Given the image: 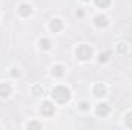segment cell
<instances>
[{
  "label": "cell",
  "instance_id": "cell-1",
  "mask_svg": "<svg viewBox=\"0 0 132 130\" xmlns=\"http://www.w3.org/2000/svg\"><path fill=\"white\" fill-rule=\"evenodd\" d=\"M52 98L57 103H66L69 99V90L66 89L65 86H59V87L52 89Z\"/></svg>",
  "mask_w": 132,
  "mask_h": 130
},
{
  "label": "cell",
  "instance_id": "cell-2",
  "mask_svg": "<svg viewBox=\"0 0 132 130\" xmlns=\"http://www.w3.org/2000/svg\"><path fill=\"white\" fill-rule=\"evenodd\" d=\"M91 55H92V49L86 44H81L77 49V57L81 58V60H88V58H91Z\"/></svg>",
  "mask_w": 132,
  "mask_h": 130
},
{
  "label": "cell",
  "instance_id": "cell-3",
  "mask_svg": "<svg viewBox=\"0 0 132 130\" xmlns=\"http://www.w3.org/2000/svg\"><path fill=\"white\" fill-rule=\"evenodd\" d=\"M108 113H109V107H108V104L100 103L98 106H97V115H98V116H106Z\"/></svg>",
  "mask_w": 132,
  "mask_h": 130
},
{
  "label": "cell",
  "instance_id": "cell-4",
  "mask_svg": "<svg viewBox=\"0 0 132 130\" xmlns=\"http://www.w3.org/2000/svg\"><path fill=\"white\" fill-rule=\"evenodd\" d=\"M42 113L46 115V116L52 115V113H54V106H52L51 103H45V104L42 106Z\"/></svg>",
  "mask_w": 132,
  "mask_h": 130
},
{
  "label": "cell",
  "instance_id": "cell-5",
  "mask_svg": "<svg viewBox=\"0 0 132 130\" xmlns=\"http://www.w3.org/2000/svg\"><path fill=\"white\" fill-rule=\"evenodd\" d=\"M51 29H52L54 32H57V31L62 29V22H60V18H54V20L51 22Z\"/></svg>",
  "mask_w": 132,
  "mask_h": 130
},
{
  "label": "cell",
  "instance_id": "cell-6",
  "mask_svg": "<svg viewBox=\"0 0 132 130\" xmlns=\"http://www.w3.org/2000/svg\"><path fill=\"white\" fill-rule=\"evenodd\" d=\"M31 11H32V9H31V6H29V5H22V6L19 8V12H20L22 15H25V17H26V15H29V14H31Z\"/></svg>",
  "mask_w": 132,
  "mask_h": 130
},
{
  "label": "cell",
  "instance_id": "cell-7",
  "mask_svg": "<svg viewBox=\"0 0 132 130\" xmlns=\"http://www.w3.org/2000/svg\"><path fill=\"white\" fill-rule=\"evenodd\" d=\"M9 92H11V87L8 86V84H0V97H8L9 95Z\"/></svg>",
  "mask_w": 132,
  "mask_h": 130
},
{
  "label": "cell",
  "instance_id": "cell-8",
  "mask_svg": "<svg viewBox=\"0 0 132 130\" xmlns=\"http://www.w3.org/2000/svg\"><path fill=\"white\" fill-rule=\"evenodd\" d=\"M95 25L97 26H106L108 25V18L104 15H97L95 17Z\"/></svg>",
  "mask_w": 132,
  "mask_h": 130
},
{
  "label": "cell",
  "instance_id": "cell-9",
  "mask_svg": "<svg viewBox=\"0 0 132 130\" xmlns=\"http://www.w3.org/2000/svg\"><path fill=\"white\" fill-rule=\"evenodd\" d=\"M95 95L97 97H101V95H104V87L98 84V86H95Z\"/></svg>",
  "mask_w": 132,
  "mask_h": 130
},
{
  "label": "cell",
  "instance_id": "cell-10",
  "mask_svg": "<svg viewBox=\"0 0 132 130\" xmlns=\"http://www.w3.org/2000/svg\"><path fill=\"white\" fill-rule=\"evenodd\" d=\"M52 73L54 75H63V67L62 66H55L54 70H52Z\"/></svg>",
  "mask_w": 132,
  "mask_h": 130
},
{
  "label": "cell",
  "instance_id": "cell-11",
  "mask_svg": "<svg viewBox=\"0 0 132 130\" xmlns=\"http://www.w3.org/2000/svg\"><path fill=\"white\" fill-rule=\"evenodd\" d=\"M95 2H97V5H98L100 8H106V6L109 5L111 0H95Z\"/></svg>",
  "mask_w": 132,
  "mask_h": 130
},
{
  "label": "cell",
  "instance_id": "cell-12",
  "mask_svg": "<svg viewBox=\"0 0 132 130\" xmlns=\"http://www.w3.org/2000/svg\"><path fill=\"white\" fill-rule=\"evenodd\" d=\"M32 92H34V95H42L43 94V87H40V86H35L32 89Z\"/></svg>",
  "mask_w": 132,
  "mask_h": 130
},
{
  "label": "cell",
  "instance_id": "cell-13",
  "mask_svg": "<svg viewBox=\"0 0 132 130\" xmlns=\"http://www.w3.org/2000/svg\"><path fill=\"white\" fill-rule=\"evenodd\" d=\"M40 46H43L45 49H49V41L46 38H43V40H40Z\"/></svg>",
  "mask_w": 132,
  "mask_h": 130
},
{
  "label": "cell",
  "instance_id": "cell-14",
  "mask_svg": "<svg viewBox=\"0 0 132 130\" xmlns=\"http://www.w3.org/2000/svg\"><path fill=\"white\" fill-rule=\"evenodd\" d=\"M80 107H81L83 110H88V103H81V104H80Z\"/></svg>",
  "mask_w": 132,
  "mask_h": 130
},
{
  "label": "cell",
  "instance_id": "cell-15",
  "mask_svg": "<svg viewBox=\"0 0 132 130\" xmlns=\"http://www.w3.org/2000/svg\"><path fill=\"white\" fill-rule=\"evenodd\" d=\"M75 14H77V15H78V17H83V14H85V12H83V11H77V12H75Z\"/></svg>",
  "mask_w": 132,
  "mask_h": 130
},
{
  "label": "cell",
  "instance_id": "cell-16",
  "mask_svg": "<svg viewBox=\"0 0 132 130\" xmlns=\"http://www.w3.org/2000/svg\"><path fill=\"white\" fill-rule=\"evenodd\" d=\"M85 2H88V0H85Z\"/></svg>",
  "mask_w": 132,
  "mask_h": 130
}]
</instances>
